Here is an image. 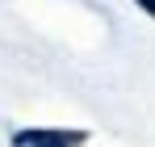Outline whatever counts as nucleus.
<instances>
[{"instance_id":"nucleus-1","label":"nucleus","mask_w":155,"mask_h":147,"mask_svg":"<svg viewBox=\"0 0 155 147\" xmlns=\"http://www.w3.org/2000/svg\"><path fill=\"white\" fill-rule=\"evenodd\" d=\"M84 135L80 130H17L13 147H80Z\"/></svg>"},{"instance_id":"nucleus-2","label":"nucleus","mask_w":155,"mask_h":147,"mask_svg":"<svg viewBox=\"0 0 155 147\" xmlns=\"http://www.w3.org/2000/svg\"><path fill=\"white\" fill-rule=\"evenodd\" d=\"M138 4H143V9H147V13L155 17V0H138Z\"/></svg>"}]
</instances>
